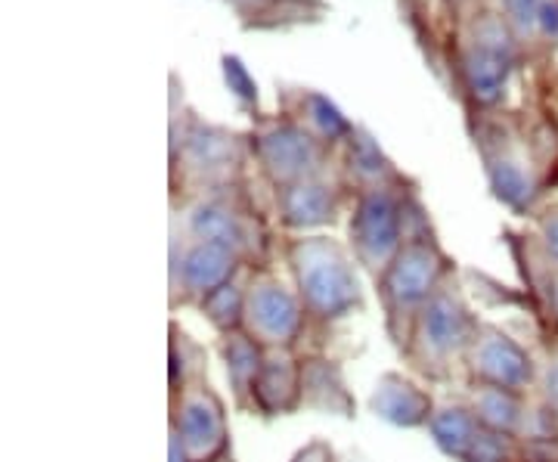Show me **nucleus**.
<instances>
[{"label": "nucleus", "instance_id": "473e14b6", "mask_svg": "<svg viewBox=\"0 0 558 462\" xmlns=\"http://www.w3.org/2000/svg\"><path fill=\"white\" fill-rule=\"evenodd\" d=\"M227 462H236V460H233V457H230V460H227Z\"/></svg>", "mask_w": 558, "mask_h": 462}, {"label": "nucleus", "instance_id": "2eb2a0df", "mask_svg": "<svg viewBox=\"0 0 558 462\" xmlns=\"http://www.w3.org/2000/svg\"><path fill=\"white\" fill-rule=\"evenodd\" d=\"M279 221L295 233H311L332 227L339 215V196L336 190L319 178H304V181L289 183L277 190Z\"/></svg>", "mask_w": 558, "mask_h": 462}, {"label": "nucleus", "instance_id": "2f4dec72", "mask_svg": "<svg viewBox=\"0 0 558 462\" xmlns=\"http://www.w3.org/2000/svg\"><path fill=\"white\" fill-rule=\"evenodd\" d=\"M527 462H558V453H531Z\"/></svg>", "mask_w": 558, "mask_h": 462}, {"label": "nucleus", "instance_id": "c85d7f7f", "mask_svg": "<svg viewBox=\"0 0 558 462\" xmlns=\"http://www.w3.org/2000/svg\"><path fill=\"white\" fill-rule=\"evenodd\" d=\"M539 299H543V317L558 326V267H553L546 273V282L539 289Z\"/></svg>", "mask_w": 558, "mask_h": 462}, {"label": "nucleus", "instance_id": "c756f323", "mask_svg": "<svg viewBox=\"0 0 558 462\" xmlns=\"http://www.w3.org/2000/svg\"><path fill=\"white\" fill-rule=\"evenodd\" d=\"M512 16L519 20V25H531V22L539 20V0H512Z\"/></svg>", "mask_w": 558, "mask_h": 462}, {"label": "nucleus", "instance_id": "412c9836", "mask_svg": "<svg viewBox=\"0 0 558 462\" xmlns=\"http://www.w3.org/2000/svg\"><path fill=\"white\" fill-rule=\"evenodd\" d=\"M183 156H186V161H190L196 171H205V174H223V171H227V165H233V161H236L233 141H230V137H223L220 131L202 127V124L186 134Z\"/></svg>", "mask_w": 558, "mask_h": 462}, {"label": "nucleus", "instance_id": "f257e3e1", "mask_svg": "<svg viewBox=\"0 0 558 462\" xmlns=\"http://www.w3.org/2000/svg\"><path fill=\"white\" fill-rule=\"evenodd\" d=\"M481 317L469 304L465 292L450 280L432 302L418 311L410 332L400 344V357L418 379L435 385L453 382L465 369V354L475 342Z\"/></svg>", "mask_w": 558, "mask_h": 462}, {"label": "nucleus", "instance_id": "20e7f679", "mask_svg": "<svg viewBox=\"0 0 558 462\" xmlns=\"http://www.w3.org/2000/svg\"><path fill=\"white\" fill-rule=\"evenodd\" d=\"M410 202L400 199L391 186L360 193L354 215L348 223V240L357 264L379 280L388 264L398 258L403 242L410 240Z\"/></svg>", "mask_w": 558, "mask_h": 462}, {"label": "nucleus", "instance_id": "f03ea898", "mask_svg": "<svg viewBox=\"0 0 558 462\" xmlns=\"http://www.w3.org/2000/svg\"><path fill=\"white\" fill-rule=\"evenodd\" d=\"M286 264L311 323L332 326L363 311L366 292L360 282V264L341 242L329 236L292 240L286 248Z\"/></svg>", "mask_w": 558, "mask_h": 462}, {"label": "nucleus", "instance_id": "a878e982", "mask_svg": "<svg viewBox=\"0 0 558 462\" xmlns=\"http://www.w3.org/2000/svg\"><path fill=\"white\" fill-rule=\"evenodd\" d=\"M223 78L230 84V90L245 102H255L258 100V84L255 78L245 72V65H242L236 57H223Z\"/></svg>", "mask_w": 558, "mask_h": 462}, {"label": "nucleus", "instance_id": "ddd939ff", "mask_svg": "<svg viewBox=\"0 0 558 462\" xmlns=\"http://www.w3.org/2000/svg\"><path fill=\"white\" fill-rule=\"evenodd\" d=\"M369 413L395 428H428L438 401L435 394L403 373H381L369 391Z\"/></svg>", "mask_w": 558, "mask_h": 462}, {"label": "nucleus", "instance_id": "dca6fc26", "mask_svg": "<svg viewBox=\"0 0 558 462\" xmlns=\"http://www.w3.org/2000/svg\"><path fill=\"white\" fill-rule=\"evenodd\" d=\"M465 401L478 413L481 423L527 441L534 416H537V394H519V391L490 388V385H469Z\"/></svg>", "mask_w": 558, "mask_h": 462}, {"label": "nucleus", "instance_id": "5701e85b", "mask_svg": "<svg viewBox=\"0 0 558 462\" xmlns=\"http://www.w3.org/2000/svg\"><path fill=\"white\" fill-rule=\"evenodd\" d=\"M490 186L499 202H506L509 208H527L537 196V183L531 178V171L512 159L490 161Z\"/></svg>", "mask_w": 558, "mask_h": 462}, {"label": "nucleus", "instance_id": "7ed1b4c3", "mask_svg": "<svg viewBox=\"0 0 558 462\" xmlns=\"http://www.w3.org/2000/svg\"><path fill=\"white\" fill-rule=\"evenodd\" d=\"M453 273H457V262L440 248L435 236L422 233L403 242L398 258L376 280L381 311H385V329L398 348L407 339L413 317L453 280Z\"/></svg>", "mask_w": 558, "mask_h": 462}, {"label": "nucleus", "instance_id": "aec40b11", "mask_svg": "<svg viewBox=\"0 0 558 462\" xmlns=\"http://www.w3.org/2000/svg\"><path fill=\"white\" fill-rule=\"evenodd\" d=\"M248 273V270H245ZM245 273L236 277L233 282L215 289L205 302L196 307L205 323L218 332V336H227V332H240L242 323H245Z\"/></svg>", "mask_w": 558, "mask_h": 462}, {"label": "nucleus", "instance_id": "cd10ccee", "mask_svg": "<svg viewBox=\"0 0 558 462\" xmlns=\"http://www.w3.org/2000/svg\"><path fill=\"white\" fill-rule=\"evenodd\" d=\"M289 462H336V450H332V443L329 441L314 438V441H307L304 447H299Z\"/></svg>", "mask_w": 558, "mask_h": 462}, {"label": "nucleus", "instance_id": "4468645a", "mask_svg": "<svg viewBox=\"0 0 558 462\" xmlns=\"http://www.w3.org/2000/svg\"><path fill=\"white\" fill-rule=\"evenodd\" d=\"M301 394H304V410L314 413L341 416V420H354L357 413V401L354 391L348 388L341 363L326 357L323 351L301 354Z\"/></svg>", "mask_w": 558, "mask_h": 462}, {"label": "nucleus", "instance_id": "f3484780", "mask_svg": "<svg viewBox=\"0 0 558 462\" xmlns=\"http://www.w3.org/2000/svg\"><path fill=\"white\" fill-rule=\"evenodd\" d=\"M509 44H506V32L497 22H487V28L478 32V44L465 60V75H469V87L472 97L478 102H494L506 84L509 75Z\"/></svg>", "mask_w": 558, "mask_h": 462}, {"label": "nucleus", "instance_id": "bb28decb", "mask_svg": "<svg viewBox=\"0 0 558 462\" xmlns=\"http://www.w3.org/2000/svg\"><path fill=\"white\" fill-rule=\"evenodd\" d=\"M539 248H543L546 264L558 267V211L556 215H546L543 223H539Z\"/></svg>", "mask_w": 558, "mask_h": 462}, {"label": "nucleus", "instance_id": "7c9ffc66", "mask_svg": "<svg viewBox=\"0 0 558 462\" xmlns=\"http://www.w3.org/2000/svg\"><path fill=\"white\" fill-rule=\"evenodd\" d=\"M539 25L546 35H558V0H546L539 7Z\"/></svg>", "mask_w": 558, "mask_h": 462}, {"label": "nucleus", "instance_id": "b1692460", "mask_svg": "<svg viewBox=\"0 0 558 462\" xmlns=\"http://www.w3.org/2000/svg\"><path fill=\"white\" fill-rule=\"evenodd\" d=\"M546 339H543V357H539V385L537 401L543 410L558 423V326L546 320Z\"/></svg>", "mask_w": 558, "mask_h": 462}, {"label": "nucleus", "instance_id": "9d476101", "mask_svg": "<svg viewBox=\"0 0 558 462\" xmlns=\"http://www.w3.org/2000/svg\"><path fill=\"white\" fill-rule=\"evenodd\" d=\"M255 153L267 178L277 183V190L304 178H317L323 165L319 141H314L299 124H274L260 131L255 137Z\"/></svg>", "mask_w": 558, "mask_h": 462}, {"label": "nucleus", "instance_id": "9b49d317", "mask_svg": "<svg viewBox=\"0 0 558 462\" xmlns=\"http://www.w3.org/2000/svg\"><path fill=\"white\" fill-rule=\"evenodd\" d=\"M299 410H304L301 354L295 348L264 351V363L252 391V413L260 420H279V416H295Z\"/></svg>", "mask_w": 558, "mask_h": 462}, {"label": "nucleus", "instance_id": "1a4fd4ad", "mask_svg": "<svg viewBox=\"0 0 558 462\" xmlns=\"http://www.w3.org/2000/svg\"><path fill=\"white\" fill-rule=\"evenodd\" d=\"M248 270L240 252L230 245L208 240H190L186 245H171V307H199L215 289L233 282Z\"/></svg>", "mask_w": 558, "mask_h": 462}, {"label": "nucleus", "instance_id": "393cba45", "mask_svg": "<svg viewBox=\"0 0 558 462\" xmlns=\"http://www.w3.org/2000/svg\"><path fill=\"white\" fill-rule=\"evenodd\" d=\"M307 119L314 124L319 141L336 143L354 134L348 119L339 112V106L329 102V97H323V94H311V97H307Z\"/></svg>", "mask_w": 558, "mask_h": 462}, {"label": "nucleus", "instance_id": "39448f33", "mask_svg": "<svg viewBox=\"0 0 558 462\" xmlns=\"http://www.w3.org/2000/svg\"><path fill=\"white\" fill-rule=\"evenodd\" d=\"M311 326L299 292L289 289L267 267H248L245 273V323L242 329L260 348H295Z\"/></svg>", "mask_w": 558, "mask_h": 462}, {"label": "nucleus", "instance_id": "0eeeda50", "mask_svg": "<svg viewBox=\"0 0 558 462\" xmlns=\"http://www.w3.org/2000/svg\"><path fill=\"white\" fill-rule=\"evenodd\" d=\"M168 425L174 428L186 450V462H227L233 450L227 403L218 388L199 379L180 394L168 398Z\"/></svg>", "mask_w": 558, "mask_h": 462}, {"label": "nucleus", "instance_id": "6ab92c4d", "mask_svg": "<svg viewBox=\"0 0 558 462\" xmlns=\"http://www.w3.org/2000/svg\"><path fill=\"white\" fill-rule=\"evenodd\" d=\"M199 379H208V351L171 320L168 326V398H174L186 385L199 382Z\"/></svg>", "mask_w": 558, "mask_h": 462}, {"label": "nucleus", "instance_id": "4be33fe9", "mask_svg": "<svg viewBox=\"0 0 558 462\" xmlns=\"http://www.w3.org/2000/svg\"><path fill=\"white\" fill-rule=\"evenodd\" d=\"M348 171H351L354 181L363 183L360 193H366V190H385L388 181L395 178V168L381 156L376 141L366 137V134H351V141H348Z\"/></svg>", "mask_w": 558, "mask_h": 462}, {"label": "nucleus", "instance_id": "423d86ee", "mask_svg": "<svg viewBox=\"0 0 558 462\" xmlns=\"http://www.w3.org/2000/svg\"><path fill=\"white\" fill-rule=\"evenodd\" d=\"M428 435L447 460L453 462H527L531 447L481 423L469 401L438 403V413L428 425Z\"/></svg>", "mask_w": 558, "mask_h": 462}, {"label": "nucleus", "instance_id": "f8f14e48", "mask_svg": "<svg viewBox=\"0 0 558 462\" xmlns=\"http://www.w3.org/2000/svg\"><path fill=\"white\" fill-rule=\"evenodd\" d=\"M186 233H190V240L230 245L233 252H240L248 267H260L258 255L264 248V240H260L258 227L230 202L202 199L199 205H193V211L186 215Z\"/></svg>", "mask_w": 558, "mask_h": 462}, {"label": "nucleus", "instance_id": "6e6552de", "mask_svg": "<svg viewBox=\"0 0 558 462\" xmlns=\"http://www.w3.org/2000/svg\"><path fill=\"white\" fill-rule=\"evenodd\" d=\"M465 379L469 385H490L519 394H537L539 357L509 336L497 323L481 320L475 342L465 354Z\"/></svg>", "mask_w": 558, "mask_h": 462}, {"label": "nucleus", "instance_id": "a211bd4d", "mask_svg": "<svg viewBox=\"0 0 558 462\" xmlns=\"http://www.w3.org/2000/svg\"><path fill=\"white\" fill-rule=\"evenodd\" d=\"M264 351L245 329L240 332H227L218 336V354L223 363V373H227V385H230V394L240 413H252V391H255V379L260 373V363H264Z\"/></svg>", "mask_w": 558, "mask_h": 462}]
</instances>
